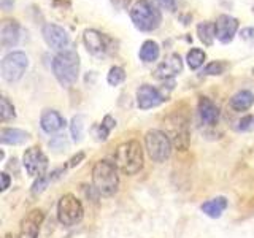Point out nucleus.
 <instances>
[{
	"label": "nucleus",
	"instance_id": "nucleus-13",
	"mask_svg": "<svg viewBox=\"0 0 254 238\" xmlns=\"http://www.w3.org/2000/svg\"><path fill=\"white\" fill-rule=\"evenodd\" d=\"M216 27V40L222 45H227L234 40L238 30V19L230 14H219L214 22Z\"/></svg>",
	"mask_w": 254,
	"mask_h": 238
},
{
	"label": "nucleus",
	"instance_id": "nucleus-12",
	"mask_svg": "<svg viewBox=\"0 0 254 238\" xmlns=\"http://www.w3.org/2000/svg\"><path fill=\"white\" fill-rule=\"evenodd\" d=\"M45 221V213L42 210H32L22 218L19 226V238H38L40 227Z\"/></svg>",
	"mask_w": 254,
	"mask_h": 238
},
{
	"label": "nucleus",
	"instance_id": "nucleus-17",
	"mask_svg": "<svg viewBox=\"0 0 254 238\" xmlns=\"http://www.w3.org/2000/svg\"><path fill=\"white\" fill-rule=\"evenodd\" d=\"M40 125L46 133H58L65 127V119L56 110H45L40 118Z\"/></svg>",
	"mask_w": 254,
	"mask_h": 238
},
{
	"label": "nucleus",
	"instance_id": "nucleus-5",
	"mask_svg": "<svg viewBox=\"0 0 254 238\" xmlns=\"http://www.w3.org/2000/svg\"><path fill=\"white\" fill-rule=\"evenodd\" d=\"M172 140L162 130H148L145 135V148L148 151V156L154 162H165L172 154Z\"/></svg>",
	"mask_w": 254,
	"mask_h": 238
},
{
	"label": "nucleus",
	"instance_id": "nucleus-22",
	"mask_svg": "<svg viewBox=\"0 0 254 238\" xmlns=\"http://www.w3.org/2000/svg\"><path fill=\"white\" fill-rule=\"evenodd\" d=\"M159 54H161V46H159V43L154 42V40H146V42H143L140 46L138 58L141 62L151 63L159 59Z\"/></svg>",
	"mask_w": 254,
	"mask_h": 238
},
{
	"label": "nucleus",
	"instance_id": "nucleus-26",
	"mask_svg": "<svg viewBox=\"0 0 254 238\" xmlns=\"http://www.w3.org/2000/svg\"><path fill=\"white\" fill-rule=\"evenodd\" d=\"M84 116L83 115H76L71 119V124H70V132H71V137H73L75 141H81L83 138V132H84Z\"/></svg>",
	"mask_w": 254,
	"mask_h": 238
},
{
	"label": "nucleus",
	"instance_id": "nucleus-33",
	"mask_svg": "<svg viewBox=\"0 0 254 238\" xmlns=\"http://www.w3.org/2000/svg\"><path fill=\"white\" fill-rule=\"evenodd\" d=\"M154 2L161 8H164V10H167V11L177 10V0H154Z\"/></svg>",
	"mask_w": 254,
	"mask_h": 238
},
{
	"label": "nucleus",
	"instance_id": "nucleus-25",
	"mask_svg": "<svg viewBox=\"0 0 254 238\" xmlns=\"http://www.w3.org/2000/svg\"><path fill=\"white\" fill-rule=\"evenodd\" d=\"M116 127V121L113 118H111L110 115H107L105 118H103V121H102V124H99L97 125V129H95V135H97V138L100 140V141H105L107 138H108V135H110V132L113 130Z\"/></svg>",
	"mask_w": 254,
	"mask_h": 238
},
{
	"label": "nucleus",
	"instance_id": "nucleus-32",
	"mask_svg": "<svg viewBox=\"0 0 254 238\" xmlns=\"http://www.w3.org/2000/svg\"><path fill=\"white\" fill-rule=\"evenodd\" d=\"M50 146L54 149V151H65L68 148V141L67 138L64 137V135H58V137H54L51 141H50Z\"/></svg>",
	"mask_w": 254,
	"mask_h": 238
},
{
	"label": "nucleus",
	"instance_id": "nucleus-20",
	"mask_svg": "<svg viewBox=\"0 0 254 238\" xmlns=\"http://www.w3.org/2000/svg\"><path fill=\"white\" fill-rule=\"evenodd\" d=\"M227 208V198L226 197H216V198H211V200L205 202L200 210L203 211V214H206L208 218H221V214L226 211Z\"/></svg>",
	"mask_w": 254,
	"mask_h": 238
},
{
	"label": "nucleus",
	"instance_id": "nucleus-14",
	"mask_svg": "<svg viewBox=\"0 0 254 238\" xmlns=\"http://www.w3.org/2000/svg\"><path fill=\"white\" fill-rule=\"evenodd\" d=\"M170 127V133H167L170 137L172 143L175 146H178V149H186L189 145V132H188V124L185 119L180 118H170L167 121Z\"/></svg>",
	"mask_w": 254,
	"mask_h": 238
},
{
	"label": "nucleus",
	"instance_id": "nucleus-1",
	"mask_svg": "<svg viewBox=\"0 0 254 238\" xmlns=\"http://www.w3.org/2000/svg\"><path fill=\"white\" fill-rule=\"evenodd\" d=\"M53 73L64 87H70L76 83L79 76V56L71 46L54 56Z\"/></svg>",
	"mask_w": 254,
	"mask_h": 238
},
{
	"label": "nucleus",
	"instance_id": "nucleus-19",
	"mask_svg": "<svg viewBox=\"0 0 254 238\" xmlns=\"http://www.w3.org/2000/svg\"><path fill=\"white\" fill-rule=\"evenodd\" d=\"M30 138L29 132L26 130H21V129H11V127H8V129H2L0 132V141L3 143V145H22V143H26L27 140Z\"/></svg>",
	"mask_w": 254,
	"mask_h": 238
},
{
	"label": "nucleus",
	"instance_id": "nucleus-27",
	"mask_svg": "<svg viewBox=\"0 0 254 238\" xmlns=\"http://www.w3.org/2000/svg\"><path fill=\"white\" fill-rule=\"evenodd\" d=\"M107 81L110 86H119L121 83H124L126 81V70L119 65L111 67L107 75Z\"/></svg>",
	"mask_w": 254,
	"mask_h": 238
},
{
	"label": "nucleus",
	"instance_id": "nucleus-39",
	"mask_svg": "<svg viewBox=\"0 0 254 238\" xmlns=\"http://www.w3.org/2000/svg\"><path fill=\"white\" fill-rule=\"evenodd\" d=\"M3 238H13V237H11V235H10V234H6V235H5V237H3Z\"/></svg>",
	"mask_w": 254,
	"mask_h": 238
},
{
	"label": "nucleus",
	"instance_id": "nucleus-9",
	"mask_svg": "<svg viewBox=\"0 0 254 238\" xmlns=\"http://www.w3.org/2000/svg\"><path fill=\"white\" fill-rule=\"evenodd\" d=\"M22 165L30 177H42L48 169V157L38 146H30L22 156Z\"/></svg>",
	"mask_w": 254,
	"mask_h": 238
},
{
	"label": "nucleus",
	"instance_id": "nucleus-37",
	"mask_svg": "<svg viewBox=\"0 0 254 238\" xmlns=\"http://www.w3.org/2000/svg\"><path fill=\"white\" fill-rule=\"evenodd\" d=\"M0 6H2V10L10 11L14 6V0H0Z\"/></svg>",
	"mask_w": 254,
	"mask_h": 238
},
{
	"label": "nucleus",
	"instance_id": "nucleus-36",
	"mask_svg": "<svg viewBox=\"0 0 254 238\" xmlns=\"http://www.w3.org/2000/svg\"><path fill=\"white\" fill-rule=\"evenodd\" d=\"M83 159H84V153H78L76 156H73V157H71L70 159V164H68V167H75V165H78L79 162H81L83 161Z\"/></svg>",
	"mask_w": 254,
	"mask_h": 238
},
{
	"label": "nucleus",
	"instance_id": "nucleus-30",
	"mask_svg": "<svg viewBox=\"0 0 254 238\" xmlns=\"http://www.w3.org/2000/svg\"><path fill=\"white\" fill-rule=\"evenodd\" d=\"M50 181H51V175H42V177H38L37 181L34 182V186H32V194L34 195H38V194H42L43 190L48 187V184H50Z\"/></svg>",
	"mask_w": 254,
	"mask_h": 238
},
{
	"label": "nucleus",
	"instance_id": "nucleus-34",
	"mask_svg": "<svg viewBox=\"0 0 254 238\" xmlns=\"http://www.w3.org/2000/svg\"><path fill=\"white\" fill-rule=\"evenodd\" d=\"M110 3L113 5V8H116L118 11H126L127 8L130 6L132 0H110Z\"/></svg>",
	"mask_w": 254,
	"mask_h": 238
},
{
	"label": "nucleus",
	"instance_id": "nucleus-16",
	"mask_svg": "<svg viewBox=\"0 0 254 238\" xmlns=\"http://www.w3.org/2000/svg\"><path fill=\"white\" fill-rule=\"evenodd\" d=\"M21 38V27L16 19H3L0 26V43L3 48H13Z\"/></svg>",
	"mask_w": 254,
	"mask_h": 238
},
{
	"label": "nucleus",
	"instance_id": "nucleus-15",
	"mask_svg": "<svg viewBox=\"0 0 254 238\" xmlns=\"http://www.w3.org/2000/svg\"><path fill=\"white\" fill-rule=\"evenodd\" d=\"M181 70H183L181 56L177 54V53H173L165 60H162L161 63H159L156 71H154V76L157 79H164V81H167V79H172L178 73H181Z\"/></svg>",
	"mask_w": 254,
	"mask_h": 238
},
{
	"label": "nucleus",
	"instance_id": "nucleus-3",
	"mask_svg": "<svg viewBox=\"0 0 254 238\" xmlns=\"http://www.w3.org/2000/svg\"><path fill=\"white\" fill-rule=\"evenodd\" d=\"M115 164L119 172L132 177L143 169V148L137 140H129L121 143L116 148Z\"/></svg>",
	"mask_w": 254,
	"mask_h": 238
},
{
	"label": "nucleus",
	"instance_id": "nucleus-2",
	"mask_svg": "<svg viewBox=\"0 0 254 238\" xmlns=\"http://www.w3.org/2000/svg\"><path fill=\"white\" fill-rule=\"evenodd\" d=\"M92 184L103 197L116 194L119 186V169L116 164L105 159L95 162L92 167Z\"/></svg>",
	"mask_w": 254,
	"mask_h": 238
},
{
	"label": "nucleus",
	"instance_id": "nucleus-31",
	"mask_svg": "<svg viewBox=\"0 0 254 238\" xmlns=\"http://www.w3.org/2000/svg\"><path fill=\"white\" fill-rule=\"evenodd\" d=\"M235 129L238 132H253L254 130V116L248 115V116H243L240 121L237 122Z\"/></svg>",
	"mask_w": 254,
	"mask_h": 238
},
{
	"label": "nucleus",
	"instance_id": "nucleus-28",
	"mask_svg": "<svg viewBox=\"0 0 254 238\" xmlns=\"http://www.w3.org/2000/svg\"><path fill=\"white\" fill-rule=\"evenodd\" d=\"M0 118H2L3 122L16 118V111H14L13 103L6 97H2V100H0Z\"/></svg>",
	"mask_w": 254,
	"mask_h": 238
},
{
	"label": "nucleus",
	"instance_id": "nucleus-24",
	"mask_svg": "<svg viewBox=\"0 0 254 238\" xmlns=\"http://www.w3.org/2000/svg\"><path fill=\"white\" fill-rule=\"evenodd\" d=\"M206 59V54L203 50H200V48H192L188 56H186V60H188V65L190 70H197L200 68L203 65V62Z\"/></svg>",
	"mask_w": 254,
	"mask_h": 238
},
{
	"label": "nucleus",
	"instance_id": "nucleus-18",
	"mask_svg": "<svg viewBox=\"0 0 254 238\" xmlns=\"http://www.w3.org/2000/svg\"><path fill=\"white\" fill-rule=\"evenodd\" d=\"M197 111L200 121L206 125H214L219 121V108L208 97H200L197 103Z\"/></svg>",
	"mask_w": 254,
	"mask_h": 238
},
{
	"label": "nucleus",
	"instance_id": "nucleus-10",
	"mask_svg": "<svg viewBox=\"0 0 254 238\" xmlns=\"http://www.w3.org/2000/svg\"><path fill=\"white\" fill-rule=\"evenodd\" d=\"M111 40L95 29H86L83 32V45L92 56H105L110 51Z\"/></svg>",
	"mask_w": 254,
	"mask_h": 238
},
{
	"label": "nucleus",
	"instance_id": "nucleus-21",
	"mask_svg": "<svg viewBox=\"0 0 254 238\" xmlns=\"http://www.w3.org/2000/svg\"><path fill=\"white\" fill-rule=\"evenodd\" d=\"M229 105L234 111H246L254 105V95L250 91H238L232 95Z\"/></svg>",
	"mask_w": 254,
	"mask_h": 238
},
{
	"label": "nucleus",
	"instance_id": "nucleus-38",
	"mask_svg": "<svg viewBox=\"0 0 254 238\" xmlns=\"http://www.w3.org/2000/svg\"><path fill=\"white\" fill-rule=\"evenodd\" d=\"M0 177H2V190H6L8 187H10V177H8V173H2V175H0Z\"/></svg>",
	"mask_w": 254,
	"mask_h": 238
},
{
	"label": "nucleus",
	"instance_id": "nucleus-11",
	"mask_svg": "<svg viewBox=\"0 0 254 238\" xmlns=\"http://www.w3.org/2000/svg\"><path fill=\"white\" fill-rule=\"evenodd\" d=\"M165 100H167V95H164L157 87L151 84H141L137 89V105L140 110L156 108Z\"/></svg>",
	"mask_w": 254,
	"mask_h": 238
},
{
	"label": "nucleus",
	"instance_id": "nucleus-8",
	"mask_svg": "<svg viewBox=\"0 0 254 238\" xmlns=\"http://www.w3.org/2000/svg\"><path fill=\"white\" fill-rule=\"evenodd\" d=\"M42 35H43V40L46 42V45L51 48L54 51H64L70 48V35L68 32L58 26V24H53V22H48L43 26L42 29Z\"/></svg>",
	"mask_w": 254,
	"mask_h": 238
},
{
	"label": "nucleus",
	"instance_id": "nucleus-4",
	"mask_svg": "<svg viewBox=\"0 0 254 238\" xmlns=\"http://www.w3.org/2000/svg\"><path fill=\"white\" fill-rule=\"evenodd\" d=\"M130 21L140 32H153L162 22L161 10L149 0H137L129 10Z\"/></svg>",
	"mask_w": 254,
	"mask_h": 238
},
{
	"label": "nucleus",
	"instance_id": "nucleus-35",
	"mask_svg": "<svg viewBox=\"0 0 254 238\" xmlns=\"http://www.w3.org/2000/svg\"><path fill=\"white\" fill-rule=\"evenodd\" d=\"M240 37L245 40V42H251V40H254V27H245V29H242Z\"/></svg>",
	"mask_w": 254,
	"mask_h": 238
},
{
	"label": "nucleus",
	"instance_id": "nucleus-29",
	"mask_svg": "<svg viewBox=\"0 0 254 238\" xmlns=\"http://www.w3.org/2000/svg\"><path fill=\"white\" fill-rule=\"evenodd\" d=\"M227 68V62L224 60H213L210 62L208 65L205 67V75H210V76H218V75H222Z\"/></svg>",
	"mask_w": 254,
	"mask_h": 238
},
{
	"label": "nucleus",
	"instance_id": "nucleus-6",
	"mask_svg": "<svg viewBox=\"0 0 254 238\" xmlns=\"http://www.w3.org/2000/svg\"><path fill=\"white\" fill-rule=\"evenodd\" d=\"M29 67V58L22 51H11L2 59L0 73L6 83H18Z\"/></svg>",
	"mask_w": 254,
	"mask_h": 238
},
{
	"label": "nucleus",
	"instance_id": "nucleus-7",
	"mask_svg": "<svg viewBox=\"0 0 254 238\" xmlns=\"http://www.w3.org/2000/svg\"><path fill=\"white\" fill-rule=\"evenodd\" d=\"M84 208L73 194H65L58 202V221L65 227H73L81 222Z\"/></svg>",
	"mask_w": 254,
	"mask_h": 238
},
{
	"label": "nucleus",
	"instance_id": "nucleus-23",
	"mask_svg": "<svg viewBox=\"0 0 254 238\" xmlns=\"http://www.w3.org/2000/svg\"><path fill=\"white\" fill-rule=\"evenodd\" d=\"M197 35L198 40L205 45V46H211L214 43V38H216V27H214V22L211 21H203L197 24Z\"/></svg>",
	"mask_w": 254,
	"mask_h": 238
}]
</instances>
